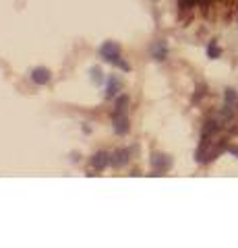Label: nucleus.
Segmentation results:
<instances>
[{"label":"nucleus","instance_id":"nucleus-1","mask_svg":"<svg viewBox=\"0 0 238 248\" xmlns=\"http://www.w3.org/2000/svg\"><path fill=\"white\" fill-rule=\"evenodd\" d=\"M99 56H102L108 64H114V66H118L120 71H125V73H130V64L127 60H122V52H120V46L116 42H104L102 46H99Z\"/></svg>","mask_w":238,"mask_h":248},{"label":"nucleus","instance_id":"nucleus-2","mask_svg":"<svg viewBox=\"0 0 238 248\" xmlns=\"http://www.w3.org/2000/svg\"><path fill=\"white\" fill-rule=\"evenodd\" d=\"M151 168H153L151 176H164L168 170L172 168V157L166 153H153L151 155Z\"/></svg>","mask_w":238,"mask_h":248},{"label":"nucleus","instance_id":"nucleus-3","mask_svg":"<svg viewBox=\"0 0 238 248\" xmlns=\"http://www.w3.org/2000/svg\"><path fill=\"white\" fill-rule=\"evenodd\" d=\"M112 128H114V133H116L118 137L128 135V130H130L128 116L127 114H112Z\"/></svg>","mask_w":238,"mask_h":248},{"label":"nucleus","instance_id":"nucleus-4","mask_svg":"<svg viewBox=\"0 0 238 248\" xmlns=\"http://www.w3.org/2000/svg\"><path fill=\"white\" fill-rule=\"evenodd\" d=\"M110 161H112V153L108 151H97L94 157H91V168L95 170V172H102V170H106L110 166Z\"/></svg>","mask_w":238,"mask_h":248},{"label":"nucleus","instance_id":"nucleus-5","mask_svg":"<svg viewBox=\"0 0 238 248\" xmlns=\"http://www.w3.org/2000/svg\"><path fill=\"white\" fill-rule=\"evenodd\" d=\"M29 77H32V81H33L35 85H46V83H50L52 73H50L46 66H35Z\"/></svg>","mask_w":238,"mask_h":248},{"label":"nucleus","instance_id":"nucleus-6","mask_svg":"<svg viewBox=\"0 0 238 248\" xmlns=\"http://www.w3.org/2000/svg\"><path fill=\"white\" fill-rule=\"evenodd\" d=\"M128 159H130V149H116L112 153V161H110V166L112 168H122V166H127L128 164Z\"/></svg>","mask_w":238,"mask_h":248},{"label":"nucleus","instance_id":"nucleus-7","mask_svg":"<svg viewBox=\"0 0 238 248\" xmlns=\"http://www.w3.org/2000/svg\"><path fill=\"white\" fill-rule=\"evenodd\" d=\"M151 56L156 58L158 62H162L168 58V42L166 40H158L156 44L151 46Z\"/></svg>","mask_w":238,"mask_h":248},{"label":"nucleus","instance_id":"nucleus-8","mask_svg":"<svg viewBox=\"0 0 238 248\" xmlns=\"http://www.w3.org/2000/svg\"><path fill=\"white\" fill-rule=\"evenodd\" d=\"M120 89H122V81L118 79V77H116V75L108 77V83H106V97H108V99L116 97Z\"/></svg>","mask_w":238,"mask_h":248},{"label":"nucleus","instance_id":"nucleus-9","mask_svg":"<svg viewBox=\"0 0 238 248\" xmlns=\"http://www.w3.org/2000/svg\"><path fill=\"white\" fill-rule=\"evenodd\" d=\"M128 108V95H118L114 102V114H125Z\"/></svg>","mask_w":238,"mask_h":248},{"label":"nucleus","instance_id":"nucleus-10","mask_svg":"<svg viewBox=\"0 0 238 248\" xmlns=\"http://www.w3.org/2000/svg\"><path fill=\"white\" fill-rule=\"evenodd\" d=\"M224 102H226V106H234L238 102V91L232 89V87H228L226 93H224Z\"/></svg>","mask_w":238,"mask_h":248},{"label":"nucleus","instance_id":"nucleus-11","mask_svg":"<svg viewBox=\"0 0 238 248\" xmlns=\"http://www.w3.org/2000/svg\"><path fill=\"white\" fill-rule=\"evenodd\" d=\"M207 56H209L211 60H216V58H220L222 56V48L216 44V42H211L209 46H207Z\"/></svg>","mask_w":238,"mask_h":248},{"label":"nucleus","instance_id":"nucleus-12","mask_svg":"<svg viewBox=\"0 0 238 248\" xmlns=\"http://www.w3.org/2000/svg\"><path fill=\"white\" fill-rule=\"evenodd\" d=\"M89 79L94 81L95 85H99L104 81V73H102V68H97V66H94V68H89Z\"/></svg>","mask_w":238,"mask_h":248},{"label":"nucleus","instance_id":"nucleus-13","mask_svg":"<svg viewBox=\"0 0 238 248\" xmlns=\"http://www.w3.org/2000/svg\"><path fill=\"white\" fill-rule=\"evenodd\" d=\"M199 2V0H178L180 9H193V6Z\"/></svg>","mask_w":238,"mask_h":248},{"label":"nucleus","instance_id":"nucleus-14","mask_svg":"<svg viewBox=\"0 0 238 248\" xmlns=\"http://www.w3.org/2000/svg\"><path fill=\"white\" fill-rule=\"evenodd\" d=\"M226 151H228L230 155H234V157H238V145H228Z\"/></svg>","mask_w":238,"mask_h":248},{"label":"nucleus","instance_id":"nucleus-15","mask_svg":"<svg viewBox=\"0 0 238 248\" xmlns=\"http://www.w3.org/2000/svg\"><path fill=\"white\" fill-rule=\"evenodd\" d=\"M209 2H211V0H199V4H203V6H207Z\"/></svg>","mask_w":238,"mask_h":248}]
</instances>
